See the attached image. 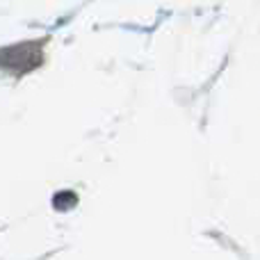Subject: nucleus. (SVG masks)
I'll use <instances>...</instances> for the list:
<instances>
[]
</instances>
